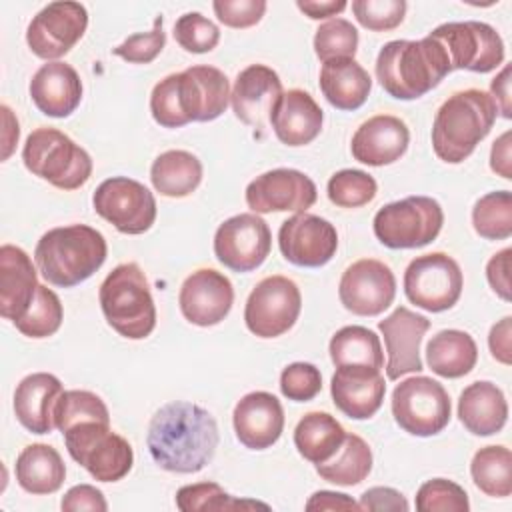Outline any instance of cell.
I'll return each mask as SVG.
<instances>
[{"mask_svg":"<svg viewBox=\"0 0 512 512\" xmlns=\"http://www.w3.org/2000/svg\"><path fill=\"white\" fill-rule=\"evenodd\" d=\"M298 10H302L308 18L312 20H322L340 14L348 4L344 0H326V2H316V0H298L296 2Z\"/></svg>","mask_w":512,"mask_h":512,"instance_id":"obj_58","label":"cell"},{"mask_svg":"<svg viewBox=\"0 0 512 512\" xmlns=\"http://www.w3.org/2000/svg\"><path fill=\"white\" fill-rule=\"evenodd\" d=\"M176 506L182 512H196V510H242V508H264L266 504L254 500H238L232 498L220 484L216 482H198L182 486L176 492Z\"/></svg>","mask_w":512,"mask_h":512,"instance_id":"obj_42","label":"cell"},{"mask_svg":"<svg viewBox=\"0 0 512 512\" xmlns=\"http://www.w3.org/2000/svg\"><path fill=\"white\" fill-rule=\"evenodd\" d=\"M98 216L122 234H144L156 220V198L138 180L126 176L106 178L94 192Z\"/></svg>","mask_w":512,"mask_h":512,"instance_id":"obj_14","label":"cell"},{"mask_svg":"<svg viewBox=\"0 0 512 512\" xmlns=\"http://www.w3.org/2000/svg\"><path fill=\"white\" fill-rule=\"evenodd\" d=\"M318 198L310 176L294 168H274L246 186V204L254 214L306 212Z\"/></svg>","mask_w":512,"mask_h":512,"instance_id":"obj_18","label":"cell"},{"mask_svg":"<svg viewBox=\"0 0 512 512\" xmlns=\"http://www.w3.org/2000/svg\"><path fill=\"white\" fill-rule=\"evenodd\" d=\"M230 82L220 68L190 66L162 78L150 94L152 118L164 128L216 120L230 102Z\"/></svg>","mask_w":512,"mask_h":512,"instance_id":"obj_2","label":"cell"},{"mask_svg":"<svg viewBox=\"0 0 512 512\" xmlns=\"http://www.w3.org/2000/svg\"><path fill=\"white\" fill-rule=\"evenodd\" d=\"M272 248V232L254 212L224 220L214 234V254L234 272H252L264 264Z\"/></svg>","mask_w":512,"mask_h":512,"instance_id":"obj_15","label":"cell"},{"mask_svg":"<svg viewBox=\"0 0 512 512\" xmlns=\"http://www.w3.org/2000/svg\"><path fill=\"white\" fill-rule=\"evenodd\" d=\"M358 48V30L346 18H330L314 34V52L322 62L334 58H354Z\"/></svg>","mask_w":512,"mask_h":512,"instance_id":"obj_44","label":"cell"},{"mask_svg":"<svg viewBox=\"0 0 512 512\" xmlns=\"http://www.w3.org/2000/svg\"><path fill=\"white\" fill-rule=\"evenodd\" d=\"M512 134L504 132L498 140H494L492 150H490V168L492 172H496L498 176L510 180L512 178V154H510V142Z\"/></svg>","mask_w":512,"mask_h":512,"instance_id":"obj_56","label":"cell"},{"mask_svg":"<svg viewBox=\"0 0 512 512\" xmlns=\"http://www.w3.org/2000/svg\"><path fill=\"white\" fill-rule=\"evenodd\" d=\"M320 90L338 110H358L372 90L370 74L354 58H334L320 68Z\"/></svg>","mask_w":512,"mask_h":512,"instance_id":"obj_31","label":"cell"},{"mask_svg":"<svg viewBox=\"0 0 512 512\" xmlns=\"http://www.w3.org/2000/svg\"><path fill=\"white\" fill-rule=\"evenodd\" d=\"M62 316L64 310L56 292L44 284H38L32 304L22 314V318L14 322V326L28 338H48L60 328Z\"/></svg>","mask_w":512,"mask_h":512,"instance_id":"obj_41","label":"cell"},{"mask_svg":"<svg viewBox=\"0 0 512 512\" xmlns=\"http://www.w3.org/2000/svg\"><path fill=\"white\" fill-rule=\"evenodd\" d=\"M84 422H108L110 414L104 400L90 390H64L54 410V426L66 430Z\"/></svg>","mask_w":512,"mask_h":512,"instance_id":"obj_40","label":"cell"},{"mask_svg":"<svg viewBox=\"0 0 512 512\" xmlns=\"http://www.w3.org/2000/svg\"><path fill=\"white\" fill-rule=\"evenodd\" d=\"M464 278L458 262L444 252L416 256L404 272V294L422 310H450L462 294Z\"/></svg>","mask_w":512,"mask_h":512,"instance_id":"obj_12","label":"cell"},{"mask_svg":"<svg viewBox=\"0 0 512 512\" xmlns=\"http://www.w3.org/2000/svg\"><path fill=\"white\" fill-rule=\"evenodd\" d=\"M410 144V130L404 120L392 114H378L358 126L350 150L354 160L368 166H386L404 156Z\"/></svg>","mask_w":512,"mask_h":512,"instance_id":"obj_25","label":"cell"},{"mask_svg":"<svg viewBox=\"0 0 512 512\" xmlns=\"http://www.w3.org/2000/svg\"><path fill=\"white\" fill-rule=\"evenodd\" d=\"M378 328L384 336L388 352L386 376L390 380H398L404 374L420 372V344L430 328V320L406 306H398L392 314L378 322Z\"/></svg>","mask_w":512,"mask_h":512,"instance_id":"obj_21","label":"cell"},{"mask_svg":"<svg viewBox=\"0 0 512 512\" xmlns=\"http://www.w3.org/2000/svg\"><path fill=\"white\" fill-rule=\"evenodd\" d=\"M342 306L356 316L382 314L396 296V278L388 264L362 258L352 262L338 284Z\"/></svg>","mask_w":512,"mask_h":512,"instance_id":"obj_17","label":"cell"},{"mask_svg":"<svg viewBox=\"0 0 512 512\" xmlns=\"http://www.w3.org/2000/svg\"><path fill=\"white\" fill-rule=\"evenodd\" d=\"M494 98L478 88L454 92L438 108L432 124V148L448 164L464 162L496 122Z\"/></svg>","mask_w":512,"mask_h":512,"instance_id":"obj_4","label":"cell"},{"mask_svg":"<svg viewBox=\"0 0 512 512\" xmlns=\"http://www.w3.org/2000/svg\"><path fill=\"white\" fill-rule=\"evenodd\" d=\"M458 418L464 428L476 436H492L500 432L508 420L504 392L488 380L468 384L458 398Z\"/></svg>","mask_w":512,"mask_h":512,"instance_id":"obj_30","label":"cell"},{"mask_svg":"<svg viewBox=\"0 0 512 512\" xmlns=\"http://www.w3.org/2000/svg\"><path fill=\"white\" fill-rule=\"evenodd\" d=\"M16 482L30 494H52L66 478V466L54 446L36 442L22 448L16 458Z\"/></svg>","mask_w":512,"mask_h":512,"instance_id":"obj_32","label":"cell"},{"mask_svg":"<svg viewBox=\"0 0 512 512\" xmlns=\"http://www.w3.org/2000/svg\"><path fill=\"white\" fill-rule=\"evenodd\" d=\"M444 224L438 200L430 196H406L382 206L372 222L374 236L392 250L422 248L436 240Z\"/></svg>","mask_w":512,"mask_h":512,"instance_id":"obj_8","label":"cell"},{"mask_svg":"<svg viewBox=\"0 0 512 512\" xmlns=\"http://www.w3.org/2000/svg\"><path fill=\"white\" fill-rule=\"evenodd\" d=\"M62 436L68 454L98 482H118L132 470V446L108 422H84Z\"/></svg>","mask_w":512,"mask_h":512,"instance_id":"obj_9","label":"cell"},{"mask_svg":"<svg viewBox=\"0 0 512 512\" xmlns=\"http://www.w3.org/2000/svg\"><path fill=\"white\" fill-rule=\"evenodd\" d=\"M330 358L334 366H370L382 368L384 354L380 338L366 326H344L330 338Z\"/></svg>","mask_w":512,"mask_h":512,"instance_id":"obj_37","label":"cell"},{"mask_svg":"<svg viewBox=\"0 0 512 512\" xmlns=\"http://www.w3.org/2000/svg\"><path fill=\"white\" fill-rule=\"evenodd\" d=\"M100 308L106 322L128 340H142L156 326L150 284L136 262L118 264L100 284Z\"/></svg>","mask_w":512,"mask_h":512,"instance_id":"obj_6","label":"cell"},{"mask_svg":"<svg viewBox=\"0 0 512 512\" xmlns=\"http://www.w3.org/2000/svg\"><path fill=\"white\" fill-rule=\"evenodd\" d=\"M344 438L346 430L328 412H308L294 428V446L298 454L312 464L330 460L342 446Z\"/></svg>","mask_w":512,"mask_h":512,"instance_id":"obj_34","label":"cell"},{"mask_svg":"<svg viewBox=\"0 0 512 512\" xmlns=\"http://www.w3.org/2000/svg\"><path fill=\"white\" fill-rule=\"evenodd\" d=\"M360 504L352 500L348 494L342 492H330V490H320L310 496L306 502V510H358Z\"/></svg>","mask_w":512,"mask_h":512,"instance_id":"obj_55","label":"cell"},{"mask_svg":"<svg viewBox=\"0 0 512 512\" xmlns=\"http://www.w3.org/2000/svg\"><path fill=\"white\" fill-rule=\"evenodd\" d=\"M330 394L342 414L352 420H366L380 410L386 382L378 368L338 366L330 382Z\"/></svg>","mask_w":512,"mask_h":512,"instance_id":"obj_24","label":"cell"},{"mask_svg":"<svg viewBox=\"0 0 512 512\" xmlns=\"http://www.w3.org/2000/svg\"><path fill=\"white\" fill-rule=\"evenodd\" d=\"M62 382L50 372L24 376L14 390V414L32 434H48L54 426V410L62 396Z\"/></svg>","mask_w":512,"mask_h":512,"instance_id":"obj_28","label":"cell"},{"mask_svg":"<svg viewBox=\"0 0 512 512\" xmlns=\"http://www.w3.org/2000/svg\"><path fill=\"white\" fill-rule=\"evenodd\" d=\"M470 474L480 492L492 498H506L512 494V454L506 446H484L472 462Z\"/></svg>","mask_w":512,"mask_h":512,"instance_id":"obj_38","label":"cell"},{"mask_svg":"<svg viewBox=\"0 0 512 512\" xmlns=\"http://www.w3.org/2000/svg\"><path fill=\"white\" fill-rule=\"evenodd\" d=\"M108 246L92 226L70 224L52 228L36 244L34 260L48 284L72 288L88 280L106 260Z\"/></svg>","mask_w":512,"mask_h":512,"instance_id":"obj_5","label":"cell"},{"mask_svg":"<svg viewBox=\"0 0 512 512\" xmlns=\"http://www.w3.org/2000/svg\"><path fill=\"white\" fill-rule=\"evenodd\" d=\"M510 256L512 248H504L496 252L486 264V278L490 288L506 302L510 300Z\"/></svg>","mask_w":512,"mask_h":512,"instance_id":"obj_53","label":"cell"},{"mask_svg":"<svg viewBox=\"0 0 512 512\" xmlns=\"http://www.w3.org/2000/svg\"><path fill=\"white\" fill-rule=\"evenodd\" d=\"M216 18L230 28H250L258 24L268 8L264 0H214Z\"/></svg>","mask_w":512,"mask_h":512,"instance_id":"obj_50","label":"cell"},{"mask_svg":"<svg viewBox=\"0 0 512 512\" xmlns=\"http://www.w3.org/2000/svg\"><path fill=\"white\" fill-rule=\"evenodd\" d=\"M450 396L446 388L428 376L402 380L392 392V416L412 436H434L450 422Z\"/></svg>","mask_w":512,"mask_h":512,"instance_id":"obj_10","label":"cell"},{"mask_svg":"<svg viewBox=\"0 0 512 512\" xmlns=\"http://www.w3.org/2000/svg\"><path fill=\"white\" fill-rule=\"evenodd\" d=\"M302 310V294L294 280L282 274L262 278L250 292L244 308L246 328L258 338H276L288 332Z\"/></svg>","mask_w":512,"mask_h":512,"instance_id":"obj_13","label":"cell"},{"mask_svg":"<svg viewBox=\"0 0 512 512\" xmlns=\"http://www.w3.org/2000/svg\"><path fill=\"white\" fill-rule=\"evenodd\" d=\"M352 12L364 28L372 32H386L402 24L406 14V2L404 0H354Z\"/></svg>","mask_w":512,"mask_h":512,"instance_id":"obj_47","label":"cell"},{"mask_svg":"<svg viewBox=\"0 0 512 512\" xmlns=\"http://www.w3.org/2000/svg\"><path fill=\"white\" fill-rule=\"evenodd\" d=\"M510 340H512V318L510 316H504L500 322H496L492 328H490V334H488V346H490V352H492V358L502 362V364H510L512 362V346H510Z\"/></svg>","mask_w":512,"mask_h":512,"instance_id":"obj_54","label":"cell"},{"mask_svg":"<svg viewBox=\"0 0 512 512\" xmlns=\"http://www.w3.org/2000/svg\"><path fill=\"white\" fill-rule=\"evenodd\" d=\"M88 12L80 2H50L28 24L26 44L42 60L56 62L84 36Z\"/></svg>","mask_w":512,"mask_h":512,"instance_id":"obj_16","label":"cell"},{"mask_svg":"<svg viewBox=\"0 0 512 512\" xmlns=\"http://www.w3.org/2000/svg\"><path fill=\"white\" fill-rule=\"evenodd\" d=\"M374 70L380 86L396 100H416L452 72L444 48L430 36L384 44Z\"/></svg>","mask_w":512,"mask_h":512,"instance_id":"obj_3","label":"cell"},{"mask_svg":"<svg viewBox=\"0 0 512 512\" xmlns=\"http://www.w3.org/2000/svg\"><path fill=\"white\" fill-rule=\"evenodd\" d=\"M322 122V108L306 90L300 88L284 92L270 114V126L276 138L292 148L310 144L320 134Z\"/></svg>","mask_w":512,"mask_h":512,"instance_id":"obj_27","label":"cell"},{"mask_svg":"<svg viewBox=\"0 0 512 512\" xmlns=\"http://www.w3.org/2000/svg\"><path fill=\"white\" fill-rule=\"evenodd\" d=\"M30 98L42 114L66 118L82 100V80L70 64L60 60L46 62L30 80Z\"/></svg>","mask_w":512,"mask_h":512,"instance_id":"obj_26","label":"cell"},{"mask_svg":"<svg viewBox=\"0 0 512 512\" xmlns=\"http://www.w3.org/2000/svg\"><path fill=\"white\" fill-rule=\"evenodd\" d=\"M446 52L450 70H470L486 74L504 62V42L486 22H446L430 34Z\"/></svg>","mask_w":512,"mask_h":512,"instance_id":"obj_11","label":"cell"},{"mask_svg":"<svg viewBox=\"0 0 512 512\" xmlns=\"http://www.w3.org/2000/svg\"><path fill=\"white\" fill-rule=\"evenodd\" d=\"M174 40L192 54H204L218 46V26L200 12H186L174 24Z\"/></svg>","mask_w":512,"mask_h":512,"instance_id":"obj_46","label":"cell"},{"mask_svg":"<svg viewBox=\"0 0 512 512\" xmlns=\"http://www.w3.org/2000/svg\"><path fill=\"white\" fill-rule=\"evenodd\" d=\"M360 508L362 510H372V512H406L410 508L408 500L394 488L388 486H374L368 488L360 496Z\"/></svg>","mask_w":512,"mask_h":512,"instance_id":"obj_52","label":"cell"},{"mask_svg":"<svg viewBox=\"0 0 512 512\" xmlns=\"http://www.w3.org/2000/svg\"><path fill=\"white\" fill-rule=\"evenodd\" d=\"M282 256L302 268H320L332 260L338 248V232L326 218L298 212L278 230Z\"/></svg>","mask_w":512,"mask_h":512,"instance_id":"obj_19","label":"cell"},{"mask_svg":"<svg viewBox=\"0 0 512 512\" xmlns=\"http://www.w3.org/2000/svg\"><path fill=\"white\" fill-rule=\"evenodd\" d=\"M234 302L232 282L214 268L192 272L180 286L178 304L182 316L202 328L220 324Z\"/></svg>","mask_w":512,"mask_h":512,"instance_id":"obj_20","label":"cell"},{"mask_svg":"<svg viewBox=\"0 0 512 512\" xmlns=\"http://www.w3.org/2000/svg\"><path fill=\"white\" fill-rule=\"evenodd\" d=\"M2 114H4V134H2V160H8V156L12 154L16 142H18V136H20V128H18V120L14 118L12 110L2 104Z\"/></svg>","mask_w":512,"mask_h":512,"instance_id":"obj_59","label":"cell"},{"mask_svg":"<svg viewBox=\"0 0 512 512\" xmlns=\"http://www.w3.org/2000/svg\"><path fill=\"white\" fill-rule=\"evenodd\" d=\"M416 510L420 512H468L466 490L446 478L426 480L416 492Z\"/></svg>","mask_w":512,"mask_h":512,"instance_id":"obj_45","label":"cell"},{"mask_svg":"<svg viewBox=\"0 0 512 512\" xmlns=\"http://www.w3.org/2000/svg\"><path fill=\"white\" fill-rule=\"evenodd\" d=\"M314 466L318 476L326 482L336 486H356L372 470V450L358 434H346L338 452L330 460Z\"/></svg>","mask_w":512,"mask_h":512,"instance_id":"obj_36","label":"cell"},{"mask_svg":"<svg viewBox=\"0 0 512 512\" xmlns=\"http://www.w3.org/2000/svg\"><path fill=\"white\" fill-rule=\"evenodd\" d=\"M26 170L60 190H76L92 176V158L68 134L40 126L32 130L22 148Z\"/></svg>","mask_w":512,"mask_h":512,"instance_id":"obj_7","label":"cell"},{"mask_svg":"<svg viewBox=\"0 0 512 512\" xmlns=\"http://www.w3.org/2000/svg\"><path fill=\"white\" fill-rule=\"evenodd\" d=\"M472 226L486 240H506L512 234V194L488 192L472 208Z\"/></svg>","mask_w":512,"mask_h":512,"instance_id":"obj_39","label":"cell"},{"mask_svg":"<svg viewBox=\"0 0 512 512\" xmlns=\"http://www.w3.org/2000/svg\"><path fill=\"white\" fill-rule=\"evenodd\" d=\"M232 422L240 444L250 450H264L276 444L282 436L284 410L274 394L256 390L238 400Z\"/></svg>","mask_w":512,"mask_h":512,"instance_id":"obj_23","label":"cell"},{"mask_svg":"<svg viewBox=\"0 0 512 512\" xmlns=\"http://www.w3.org/2000/svg\"><path fill=\"white\" fill-rule=\"evenodd\" d=\"M164 44H166V34L162 30V16H158L154 20L152 30L128 36L120 46L112 50V54L132 64H148L162 52Z\"/></svg>","mask_w":512,"mask_h":512,"instance_id":"obj_49","label":"cell"},{"mask_svg":"<svg viewBox=\"0 0 512 512\" xmlns=\"http://www.w3.org/2000/svg\"><path fill=\"white\" fill-rule=\"evenodd\" d=\"M156 192L168 198H184L202 182V162L188 150H166L150 168Z\"/></svg>","mask_w":512,"mask_h":512,"instance_id":"obj_35","label":"cell"},{"mask_svg":"<svg viewBox=\"0 0 512 512\" xmlns=\"http://www.w3.org/2000/svg\"><path fill=\"white\" fill-rule=\"evenodd\" d=\"M476 360L478 346L464 330H440L426 344V362L430 370L442 378L466 376L476 366Z\"/></svg>","mask_w":512,"mask_h":512,"instance_id":"obj_33","label":"cell"},{"mask_svg":"<svg viewBox=\"0 0 512 512\" xmlns=\"http://www.w3.org/2000/svg\"><path fill=\"white\" fill-rule=\"evenodd\" d=\"M38 290V274L30 256L14 246H0V314L12 324L32 304Z\"/></svg>","mask_w":512,"mask_h":512,"instance_id":"obj_29","label":"cell"},{"mask_svg":"<svg viewBox=\"0 0 512 512\" xmlns=\"http://www.w3.org/2000/svg\"><path fill=\"white\" fill-rule=\"evenodd\" d=\"M218 424L214 416L186 400H174L160 406L146 434V446L152 460L168 472H200L218 448Z\"/></svg>","mask_w":512,"mask_h":512,"instance_id":"obj_1","label":"cell"},{"mask_svg":"<svg viewBox=\"0 0 512 512\" xmlns=\"http://www.w3.org/2000/svg\"><path fill=\"white\" fill-rule=\"evenodd\" d=\"M60 508L66 512H78V510H92V512H106L108 510V502L102 494V490H98L92 484H78L72 486L62 502Z\"/></svg>","mask_w":512,"mask_h":512,"instance_id":"obj_51","label":"cell"},{"mask_svg":"<svg viewBox=\"0 0 512 512\" xmlns=\"http://www.w3.org/2000/svg\"><path fill=\"white\" fill-rule=\"evenodd\" d=\"M490 96L494 98L498 112H502L504 118H512L510 108V66H504L502 72L490 82Z\"/></svg>","mask_w":512,"mask_h":512,"instance_id":"obj_57","label":"cell"},{"mask_svg":"<svg viewBox=\"0 0 512 512\" xmlns=\"http://www.w3.org/2000/svg\"><path fill=\"white\" fill-rule=\"evenodd\" d=\"M322 390V374L310 362L288 364L280 374V392L294 402H308Z\"/></svg>","mask_w":512,"mask_h":512,"instance_id":"obj_48","label":"cell"},{"mask_svg":"<svg viewBox=\"0 0 512 512\" xmlns=\"http://www.w3.org/2000/svg\"><path fill=\"white\" fill-rule=\"evenodd\" d=\"M326 192L330 202L340 208H360L374 200L378 186L368 172L344 168L330 176Z\"/></svg>","mask_w":512,"mask_h":512,"instance_id":"obj_43","label":"cell"},{"mask_svg":"<svg viewBox=\"0 0 512 512\" xmlns=\"http://www.w3.org/2000/svg\"><path fill=\"white\" fill-rule=\"evenodd\" d=\"M284 94L280 76L266 64H250L238 72L230 104L238 120L252 128H266L270 114Z\"/></svg>","mask_w":512,"mask_h":512,"instance_id":"obj_22","label":"cell"}]
</instances>
